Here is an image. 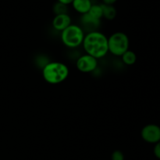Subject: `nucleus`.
<instances>
[{"label":"nucleus","instance_id":"obj_8","mask_svg":"<svg viewBox=\"0 0 160 160\" xmlns=\"http://www.w3.org/2000/svg\"><path fill=\"white\" fill-rule=\"evenodd\" d=\"M71 4L74 10L81 15L88 13L91 6H92L91 0H73Z\"/></svg>","mask_w":160,"mask_h":160},{"label":"nucleus","instance_id":"obj_6","mask_svg":"<svg viewBox=\"0 0 160 160\" xmlns=\"http://www.w3.org/2000/svg\"><path fill=\"white\" fill-rule=\"evenodd\" d=\"M141 136L145 142L156 144L160 141V127L156 124H148L142 128Z\"/></svg>","mask_w":160,"mask_h":160},{"label":"nucleus","instance_id":"obj_2","mask_svg":"<svg viewBox=\"0 0 160 160\" xmlns=\"http://www.w3.org/2000/svg\"><path fill=\"white\" fill-rule=\"evenodd\" d=\"M69 67L59 61L48 62L42 67V76L46 83L52 85L59 84L69 76Z\"/></svg>","mask_w":160,"mask_h":160},{"label":"nucleus","instance_id":"obj_11","mask_svg":"<svg viewBox=\"0 0 160 160\" xmlns=\"http://www.w3.org/2000/svg\"><path fill=\"white\" fill-rule=\"evenodd\" d=\"M122 61L126 65H133L136 63L137 61V55L132 50H127L121 56Z\"/></svg>","mask_w":160,"mask_h":160},{"label":"nucleus","instance_id":"obj_3","mask_svg":"<svg viewBox=\"0 0 160 160\" xmlns=\"http://www.w3.org/2000/svg\"><path fill=\"white\" fill-rule=\"evenodd\" d=\"M84 30L77 24H71L61 31V41L68 48L74 49L82 45L84 38Z\"/></svg>","mask_w":160,"mask_h":160},{"label":"nucleus","instance_id":"obj_5","mask_svg":"<svg viewBox=\"0 0 160 160\" xmlns=\"http://www.w3.org/2000/svg\"><path fill=\"white\" fill-rule=\"evenodd\" d=\"M98 64V59L85 53L77 60L76 67L82 73H91L96 70Z\"/></svg>","mask_w":160,"mask_h":160},{"label":"nucleus","instance_id":"obj_13","mask_svg":"<svg viewBox=\"0 0 160 160\" xmlns=\"http://www.w3.org/2000/svg\"><path fill=\"white\" fill-rule=\"evenodd\" d=\"M53 13L55 15H59V14H65L68 12V6L67 5L61 3L59 2H56L52 7Z\"/></svg>","mask_w":160,"mask_h":160},{"label":"nucleus","instance_id":"obj_7","mask_svg":"<svg viewBox=\"0 0 160 160\" xmlns=\"http://www.w3.org/2000/svg\"><path fill=\"white\" fill-rule=\"evenodd\" d=\"M52 24L55 30L62 31L71 24V17L68 13L55 15Z\"/></svg>","mask_w":160,"mask_h":160},{"label":"nucleus","instance_id":"obj_17","mask_svg":"<svg viewBox=\"0 0 160 160\" xmlns=\"http://www.w3.org/2000/svg\"><path fill=\"white\" fill-rule=\"evenodd\" d=\"M73 0H57V2H59V3H63V4L67 5V6L71 4V3H73Z\"/></svg>","mask_w":160,"mask_h":160},{"label":"nucleus","instance_id":"obj_1","mask_svg":"<svg viewBox=\"0 0 160 160\" xmlns=\"http://www.w3.org/2000/svg\"><path fill=\"white\" fill-rule=\"evenodd\" d=\"M82 45L87 54L96 59L104 57L109 53L108 38L106 35L98 31H89L85 35Z\"/></svg>","mask_w":160,"mask_h":160},{"label":"nucleus","instance_id":"obj_9","mask_svg":"<svg viewBox=\"0 0 160 160\" xmlns=\"http://www.w3.org/2000/svg\"><path fill=\"white\" fill-rule=\"evenodd\" d=\"M81 21L83 24V25L89 28H92V29H95L96 28H98L100 24V20L94 18L88 13L83 14L82 17H81Z\"/></svg>","mask_w":160,"mask_h":160},{"label":"nucleus","instance_id":"obj_4","mask_svg":"<svg viewBox=\"0 0 160 160\" xmlns=\"http://www.w3.org/2000/svg\"><path fill=\"white\" fill-rule=\"evenodd\" d=\"M130 40L128 36L122 31L113 33L108 38L109 52L116 56H121L129 50Z\"/></svg>","mask_w":160,"mask_h":160},{"label":"nucleus","instance_id":"obj_12","mask_svg":"<svg viewBox=\"0 0 160 160\" xmlns=\"http://www.w3.org/2000/svg\"><path fill=\"white\" fill-rule=\"evenodd\" d=\"M88 13L90 14L92 17H93L94 18L98 19V20H101L102 17H103V11L102 4H92L90 9H89Z\"/></svg>","mask_w":160,"mask_h":160},{"label":"nucleus","instance_id":"obj_16","mask_svg":"<svg viewBox=\"0 0 160 160\" xmlns=\"http://www.w3.org/2000/svg\"><path fill=\"white\" fill-rule=\"evenodd\" d=\"M117 0H102L103 4L106 5H113Z\"/></svg>","mask_w":160,"mask_h":160},{"label":"nucleus","instance_id":"obj_10","mask_svg":"<svg viewBox=\"0 0 160 160\" xmlns=\"http://www.w3.org/2000/svg\"><path fill=\"white\" fill-rule=\"evenodd\" d=\"M103 11V17L107 20H113L117 16V10L113 5H106L102 4Z\"/></svg>","mask_w":160,"mask_h":160},{"label":"nucleus","instance_id":"obj_14","mask_svg":"<svg viewBox=\"0 0 160 160\" xmlns=\"http://www.w3.org/2000/svg\"><path fill=\"white\" fill-rule=\"evenodd\" d=\"M112 160H124V155L123 152L120 150H116L112 152L111 155Z\"/></svg>","mask_w":160,"mask_h":160},{"label":"nucleus","instance_id":"obj_15","mask_svg":"<svg viewBox=\"0 0 160 160\" xmlns=\"http://www.w3.org/2000/svg\"><path fill=\"white\" fill-rule=\"evenodd\" d=\"M153 152H154L155 156L157 158H159V159H160V141L159 142L156 143V145H155Z\"/></svg>","mask_w":160,"mask_h":160}]
</instances>
